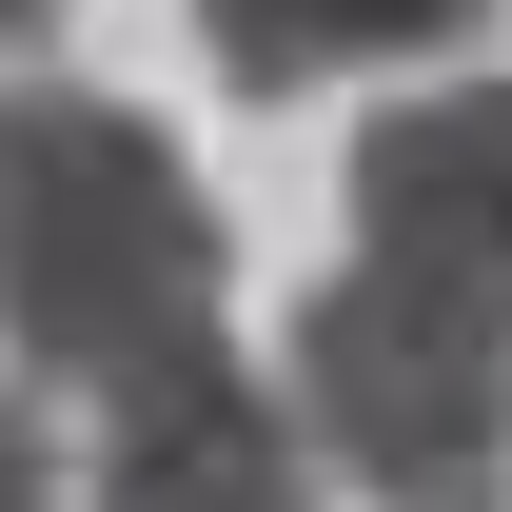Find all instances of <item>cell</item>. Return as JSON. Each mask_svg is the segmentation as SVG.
Segmentation results:
<instances>
[{"label":"cell","mask_w":512,"mask_h":512,"mask_svg":"<svg viewBox=\"0 0 512 512\" xmlns=\"http://www.w3.org/2000/svg\"><path fill=\"white\" fill-rule=\"evenodd\" d=\"M79 512H316V453H296V414H276L237 355H178V375L99 394Z\"/></svg>","instance_id":"cell-4"},{"label":"cell","mask_w":512,"mask_h":512,"mask_svg":"<svg viewBox=\"0 0 512 512\" xmlns=\"http://www.w3.org/2000/svg\"><path fill=\"white\" fill-rule=\"evenodd\" d=\"M0 512H79L60 493V394H0Z\"/></svg>","instance_id":"cell-6"},{"label":"cell","mask_w":512,"mask_h":512,"mask_svg":"<svg viewBox=\"0 0 512 512\" xmlns=\"http://www.w3.org/2000/svg\"><path fill=\"white\" fill-rule=\"evenodd\" d=\"M276 414H296V453L355 512H512V355L414 316V296H375V276H316Z\"/></svg>","instance_id":"cell-2"},{"label":"cell","mask_w":512,"mask_h":512,"mask_svg":"<svg viewBox=\"0 0 512 512\" xmlns=\"http://www.w3.org/2000/svg\"><path fill=\"white\" fill-rule=\"evenodd\" d=\"M355 276L512 355V79H434L355 138Z\"/></svg>","instance_id":"cell-3"},{"label":"cell","mask_w":512,"mask_h":512,"mask_svg":"<svg viewBox=\"0 0 512 512\" xmlns=\"http://www.w3.org/2000/svg\"><path fill=\"white\" fill-rule=\"evenodd\" d=\"M40 40H60V0H0V60H40Z\"/></svg>","instance_id":"cell-7"},{"label":"cell","mask_w":512,"mask_h":512,"mask_svg":"<svg viewBox=\"0 0 512 512\" xmlns=\"http://www.w3.org/2000/svg\"><path fill=\"white\" fill-rule=\"evenodd\" d=\"M217 296H237V237L197 158L99 79H20L0 99V335H20V394H138L217 355Z\"/></svg>","instance_id":"cell-1"},{"label":"cell","mask_w":512,"mask_h":512,"mask_svg":"<svg viewBox=\"0 0 512 512\" xmlns=\"http://www.w3.org/2000/svg\"><path fill=\"white\" fill-rule=\"evenodd\" d=\"M493 0H197V40L237 99H296V79H375V60H453Z\"/></svg>","instance_id":"cell-5"}]
</instances>
